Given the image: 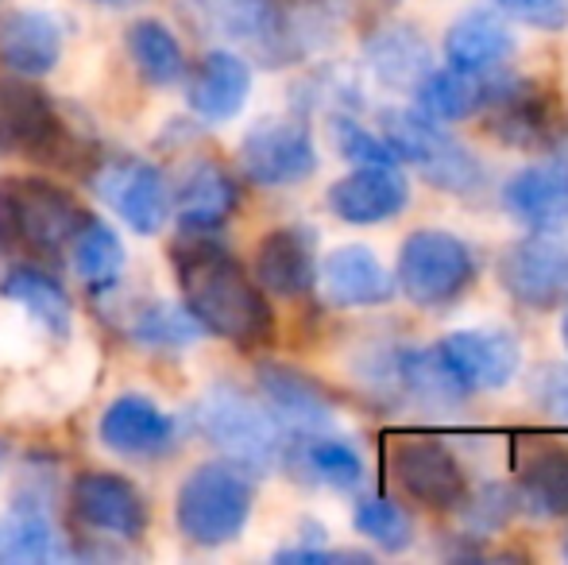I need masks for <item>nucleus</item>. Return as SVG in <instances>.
I'll return each mask as SVG.
<instances>
[{
    "label": "nucleus",
    "mask_w": 568,
    "mask_h": 565,
    "mask_svg": "<svg viewBox=\"0 0 568 565\" xmlns=\"http://www.w3.org/2000/svg\"><path fill=\"white\" fill-rule=\"evenodd\" d=\"M252 93V67L232 51H210L190 74L186 101L205 124H225L240 117Z\"/></svg>",
    "instance_id": "24"
},
{
    "label": "nucleus",
    "mask_w": 568,
    "mask_h": 565,
    "mask_svg": "<svg viewBox=\"0 0 568 565\" xmlns=\"http://www.w3.org/2000/svg\"><path fill=\"white\" fill-rule=\"evenodd\" d=\"M62 148H67V129L51 98L20 74L0 78V151L47 163L59 159Z\"/></svg>",
    "instance_id": "12"
},
{
    "label": "nucleus",
    "mask_w": 568,
    "mask_h": 565,
    "mask_svg": "<svg viewBox=\"0 0 568 565\" xmlns=\"http://www.w3.org/2000/svg\"><path fill=\"white\" fill-rule=\"evenodd\" d=\"M98 4H109V8H120V4H128V0H98Z\"/></svg>",
    "instance_id": "41"
},
{
    "label": "nucleus",
    "mask_w": 568,
    "mask_h": 565,
    "mask_svg": "<svg viewBox=\"0 0 568 565\" xmlns=\"http://www.w3.org/2000/svg\"><path fill=\"white\" fill-rule=\"evenodd\" d=\"M352 527L356 535H364L372 546L387 554H403L414 543V519L403 504H395L390 496H364L356 500L352 512Z\"/></svg>",
    "instance_id": "35"
},
{
    "label": "nucleus",
    "mask_w": 568,
    "mask_h": 565,
    "mask_svg": "<svg viewBox=\"0 0 568 565\" xmlns=\"http://www.w3.org/2000/svg\"><path fill=\"white\" fill-rule=\"evenodd\" d=\"M507 20L526 23L538 31H565L568 28V0H491Z\"/></svg>",
    "instance_id": "39"
},
{
    "label": "nucleus",
    "mask_w": 568,
    "mask_h": 565,
    "mask_svg": "<svg viewBox=\"0 0 568 565\" xmlns=\"http://www.w3.org/2000/svg\"><path fill=\"white\" fill-rule=\"evenodd\" d=\"M240 205V186L232 174L217 163H197L194 171L182 179L179 194H174V210L186 229H217L232 218Z\"/></svg>",
    "instance_id": "29"
},
{
    "label": "nucleus",
    "mask_w": 568,
    "mask_h": 565,
    "mask_svg": "<svg viewBox=\"0 0 568 565\" xmlns=\"http://www.w3.org/2000/svg\"><path fill=\"white\" fill-rule=\"evenodd\" d=\"M390 481L403 488L406 500H414L426 512H456L468 496V476L460 457L445 442L426 434H398L387 450Z\"/></svg>",
    "instance_id": "8"
},
{
    "label": "nucleus",
    "mask_w": 568,
    "mask_h": 565,
    "mask_svg": "<svg viewBox=\"0 0 568 565\" xmlns=\"http://www.w3.org/2000/svg\"><path fill=\"white\" fill-rule=\"evenodd\" d=\"M0 294L8 302H16L28 317H36L43 330H51L54 337L70 333V299L51 275L36 272V268H12L0 280Z\"/></svg>",
    "instance_id": "33"
},
{
    "label": "nucleus",
    "mask_w": 568,
    "mask_h": 565,
    "mask_svg": "<svg viewBox=\"0 0 568 565\" xmlns=\"http://www.w3.org/2000/svg\"><path fill=\"white\" fill-rule=\"evenodd\" d=\"M476 283V252L445 229H414L398 244L395 291L422 310H449Z\"/></svg>",
    "instance_id": "5"
},
{
    "label": "nucleus",
    "mask_w": 568,
    "mask_h": 565,
    "mask_svg": "<svg viewBox=\"0 0 568 565\" xmlns=\"http://www.w3.org/2000/svg\"><path fill=\"white\" fill-rule=\"evenodd\" d=\"M515 500L534 519H568V445L546 442L526 453L518 465Z\"/></svg>",
    "instance_id": "25"
},
{
    "label": "nucleus",
    "mask_w": 568,
    "mask_h": 565,
    "mask_svg": "<svg viewBox=\"0 0 568 565\" xmlns=\"http://www.w3.org/2000/svg\"><path fill=\"white\" fill-rule=\"evenodd\" d=\"M174 275L182 286V302L205 333L244 353L267 349L275 341V314L267 294L229 249L210 241L182 244L174 249Z\"/></svg>",
    "instance_id": "1"
},
{
    "label": "nucleus",
    "mask_w": 568,
    "mask_h": 565,
    "mask_svg": "<svg viewBox=\"0 0 568 565\" xmlns=\"http://www.w3.org/2000/svg\"><path fill=\"white\" fill-rule=\"evenodd\" d=\"M54 558V523L39 504H16L0 515V565H39Z\"/></svg>",
    "instance_id": "34"
},
{
    "label": "nucleus",
    "mask_w": 568,
    "mask_h": 565,
    "mask_svg": "<svg viewBox=\"0 0 568 565\" xmlns=\"http://www.w3.org/2000/svg\"><path fill=\"white\" fill-rule=\"evenodd\" d=\"M367 67L375 70L383 85L390 90H410L429 74V47L414 23L390 20L379 31L367 36Z\"/></svg>",
    "instance_id": "26"
},
{
    "label": "nucleus",
    "mask_w": 568,
    "mask_h": 565,
    "mask_svg": "<svg viewBox=\"0 0 568 565\" xmlns=\"http://www.w3.org/2000/svg\"><path fill=\"white\" fill-rule=\"evenodd\" d=\"M252 504L255 492L244 468H236L232 461H213L182 481L179 500H174V523H179L182 538L213 551V546H229L244 535Z\"/></svg>",
    "instance_id": "2"
},
{
    "label": "nucleus",
    "mask_w": 568,
    "mask_h": 565,
    "mask_svg": "<svg viewBox=\"0 0 568 565\" xmlns=\"http://www.w3.org/2000/svg\"><path fill=\"white\" fill-rule=\"evenodd\" d=\"M456 512L464 515L471 535H491V531L507 527V519L518 512V500H515V492H507L503 484H484L471 500L464 496Z\"/></svg>",
    "instance_id": "38"
},
{
    "label": "nucleus",
    "mask_w": 568,
    "mask_h": 565,
    "mask_svg": "<svg viewBox=\"0 0 568 565\" xmlns=\"http://www.w3.org/2000/svg\"><path fill=\"white\" fill-rule=\"evenodd\" d=\"M260 395L283 430L291 434H317L333 423V400L314 376L291 364H260Z\"/></svg>",
    "instance_id": "21"
},
{
    "label": "nucleus",
    "mask_w": 568,
    "mask_h": 565,
    "mask_svg": "<svg viewBox=\"0 0 568 565\" xmlns=\"http://www.w3.org/2000/svg\"><path fill=\"white\" fill-rule=\"evenodd\" d=\"M62 23L43 8H16L0 20V62L8 74L43 78L62 59Z\"/></svg>",
    "instance_id": "22"
},
{
    "label": "nucleus",
    "mask_w": 568,
    "mask_h": 565,
    "mask_svg": "<svg viewBox=\"0 0 568 565\" xmlns=\"http://www.w3.org/2000/svg\"><path fill=\"white\" fill-rule=\"evenodd\" d=\"M503 210L526 233L557 236L568 229V159L546 155L503 182Z\"/></svg>",
    "instance_id": "14"
},
{
    "label": "nucleus",
    "mask_w": 568,
    "mask_h": 565,
    "mask_svg": "<svg viewBox=\"0 0 568 565\" xmlns=\"http://www.w3.org/2000/svg\"><path fill=\"white\" fill-rule=\"evenodd\" d=\"M194 423L205 442L244 473H267L283 457V426L236 387H210L197 400Z\"/></svg>",
    "instance_id": "4"
},
{
    "label": "nucleus",
    "mask_w": 568,
    "mask_h": 565,
    "mask_svg": "<svg viewBox=\"0 0 568 565\" xmlns=\"http://www.w3.org/2000/svg\"><path fill=\"white\" fill-rule=\"evenodd\" d=\"M174 418L148 395H116L101 415V442L120 457H155L171 445Z\"/></svg>",
    "instance_id": "23"
},
{
    "label": "nucleus",
    "mask_w": 568,
    "mask_h": 565,
    "mask_svg": "<svg viewBox=\"0 0 568 565\" xmlns=\"http://www.w3.org/2000/svg\"><path fill=\"white\" fill-rule=\"evenodd\" d=\"M236 163L247 182L263 190L298 186L317 171V148L306 124L291 117L260 121L236 148Z\"/></svg>",
    "instance_id": "9"
},
{
    "label": "nucleus",
    "mask_w": 568,
    "mask_h": 565,
    "mask_svg": "<svg viewBox=\"0 0 568 565\" xmlns=\"http://www.w3.org/2000/svg\"><path fill=\"white\" fill-rule=\"evenodd\" d=\"M410 202V182L398 167H352L325 190V205L344 225H383L395 221Z\"/></svg>",
    "instance_id": "16"
},
{
    "label": "nucleus",
    "mask_w": 568,
    "mask_h": 565,
    "mask_svg": "<svg viewBox=\"0 0 568 565\" xmlns=\"http://www.w3.org/2000/svg\"><path fill=\"white\" fill-rule=\"evenodd\" d=\"M561 337H565V345H568V310H565V322H561Z\"/></svg>",
    "instance_id": "42"
},
{
    "label": "nucleus",
    "mask_w": 568,
    "mask_h": 565,
    "mask_svg": "<svg viewBox=\"0 0 568 565\" xmlns=\"http://www.w3.org/2000/svg\"><path fill=\"white\" fill-rule=\"evenodd\" d=\"M82 210L62 186L36 174H12L0 182V233L28 252H54L82 225Z\"/></svg>",
    "instance_id": "6"
},
{
    "label": "nucleus",
    "mask_w": 568,
    "mask_h": 565,
    "mask_svg": "<svg viewBox=\"0 0 568 565\" xmlns=\"http://www.w3.org/2000/svg\"><path fill=\"white\" fill-rule=\"evenodd\" d=\"M479 117H484L487 137L515 151H541L561 132L557 93L534 82V78H518L507 74V70L491 74V90H487Z\"/></svg>",
    "instance_id": "7"
},
{
    "label": "nucleus",
    "mask_w": 568,
    "mask_h": 565,
    "mask_svg": "<svg viewBox=\"0 0 568 565\" xmlns=\"http://www.w3.org/2000/svg\"><path fill=\"white\" fill-rule=\"evenodd\" d=\"M390 380H395V387L414 403V407L449 411L460 400H468V392L453 380V372L442 364V356H437L434 345L395 353V361H390Z\"/></svg>",
    "instance_id": "30"
},
{
    "label": "nucleus",
    "mask_w": 568,
    "mask_h": 565,
    "mask_svg": "<svg viewBox=\"0 0 568 565\" xmlns=\"http://www.w3.org/2000/svg\"><path fill=\"white\" fill-rule=\"evenodd\" d=\"M499 283L510 299L530 310L561 306L568 302V249L541 233L523 236L503 252Z\"/></svg>",
    "instance_id": "13"
},
{
    "label": "nucleus",
    "mask_w": 568,
    "mask_h": 565,
    "mask_svg": "<svg viewBox=\"0 0 568 565\" xmlns=\"http://www.w3.org/2000/svg\"><path fill=\"white\" fill-rule=\"evenodd\" d=\"M283 457L291 468H298L306 481L325 484V488L337 492H352L364 484V457L352 442L344 437H329V434H302L294 445H283Z\"/></svg>",
    "instance_id": "28"
},
{
    "label": "nucleus",
    "mask_w": 568,
    "mask_h": 565,
    "mask_svg": "<svg viewBox=\"0 0 568 565\" xmlns=\"http://www.w3.org/2000/svg\"><path fill=\"white\" fill-rule=\"evenodd\" d=\"M329 137H333L337 155L352 167H403L395 155V148H390L379 132L364 129V124L352 121V117H333Z\"/></svg>",
    "instance_id": "37"
},
{
    "label": "nucleus",
    "mask_w": 568,
    "mask_h": 565,
    "mask_svg": "<svg viewBox=\"0 0 568 565\" xmlns=\"http://www.w3.org/2000/svg\"><path fill=\"white\" fill-rule=\"evenodd\" d=\"M383 140L395 148L398 163H414L434 190L468 198L484 186V163L476 151L418 109H387L383 113Z\"/></svg>",
    "instance_id": "3"
},
{
    "label": "nucleus",
    "mask_w": 568,
    "mask_h": 565,
    "mask_svg": "<svg viewBox=\"0 0 568 565\" xmlns=\"http://www.w3.org/2000/svg\"><path fill=\"white\" fill-rule=\"evenodd\" d=\"M442 51H445V62L456 70L495 74V70H507V62L518 54V39L503 12L471 8V12L456 16L449 28H445Z\"/></svg>",
    "instance_id": "19"
},
{
    "label": "nucleus",
    "mask_w": 568,
    "mask_h": 565,
    "mask_svg": "<svg viewBox=\"0 0 568 565\" xmlns=\"http://www.w3.org/2000/svg\"><path fill=\"white\" fill-rule=\"evenodd\" d=\"M317 286L337 310H372L395 299V280L367 244H341L317 268Z\"/></svg>",
    "instance_id": "17"
},
{
    "label": "nucleus",
    "mask_w": 568,
    "mask_h": 565,
    "mask_svg": "<svg viewBox=\"0 0 568 565\" xmlns=\"http://www.w3.org/2000/svg\"><path fill=\"white\" fill-rule=\"evenodd\" d=\"M499 74V70H495ZM491 90V74H468V70H429L418 85H414V109L426 113L437 124H460L479 117Z\"/></svg>",
    "instance_id": "27"
},
{
    "label": "nucleus",
    "mask_w": 568,
    "mask_h": 565,
    "mask_svg": "<svg viewBox=\"0 0 568 565\" xmlns=\"http://www.w3.org/2000/svg\"><path fill=\"white\" fill-rule=\"evenodd\" d=\"M98 194L140 236L163 233L166 218H171V186H166L163 171L143 163V159L109 163L98 174Z\"/></svg>",
    "instance_id": "15"
},
{
    "label": "nucleus",
    "mask_w": 568,
    "mask_h": 565,
    "mask_svg": "<svg viewBox=\"0 0 568 565\" xmlns=\"http://www.w3.org/2000/svg\"><path fill=\"white\" fill-rule=\"evenodd\" d=\"M70 264L90 291H109L124 275V244L105 221H82L70 236Z\"/></svg>",
    "instance_id": "31"
},
{
    "label": "nucleus",
    "mask_w": 568,
    "mask_h": 565,
    "mask_svg": "<svg viewBox=\"0 0 568 565\" xmlns=\"http://www.w3.org/2000/svg\"><path fill=\"white\" fill-rule=\"evenodd\" d=\"M197 12L217 36L255 47L263 59H291L298 51L294 0H197Z\"/></svg>",
    "instance_id": "11"
},
{
    "label": "nucleus",
    "mask_w": 568,
    "mask_h": 565,
    "mask_svg": "<svg viewBox=\"0 0 568 565\" xmlns=\"http://www.w3.org/2000/svg\"><path fill=\"white\" fill-rule=\"evenodd\" d=\"M437 356L468 395L503 392L523 369V345L507 330H453L437 341Z\"/></svg>",
    "instance_id": "10"
},
{
    "label": "nucleus",
    "mask_w": 568,
    "mask_h": 565,
    "mask_svg": "<svg viewBox=\"0 0 568 565\" xmlns=\"http://www.w3.org/2000/svg\"><path fill=\"white\" fill-rule=\"evenodd\" d=\"M278 565H333V562H367V554H352V551H322V546H291V551L275 554Z\"/></svg>",
    "instance_id": "40"
},
{
    "label": "nucleus",
    "mask_w": 568,
    "mask_h": 565,
    "mask_svg": "<svg viewBox=\"0 0 568 565\" xmlns=\"http://www.w3.org/2000/svg\"><path fill=\"white\" fill-rule=\"evenodd\" d=\"M128 51H132L143 82L159 85V90H171L186 78V54L163 20H135L128 28Z\"/></svg>",
    "instance_id": "32"
},
{
    "label": "nucleus",
    "mask_w": 568,
    "mask_h": 565,
    "mask_svg": "<svg viewBox=\"0 0 568 565\" xmlns=\"http://www.w3.org/2000/svg\"><path fill=\"white\" fill-rule=\"evenodd\" d=\"M74 515L90 531L116 538H140L148 527V504L140 488L116 473H82L70 488Z\"/></svg>",
    "instance_id": "18"
},
{
    "label": "nucleus",
    "mask_w": 568,
    "mask_h": 565,
    "mask_svg": "<svg viewBox=\"0 0 568 565\" xmlns=\"http://www.w3.org/2000/svg\"><path fill=\"white\" fill-rule=\"evenodd\" d=\"M135 341H143L148 349H182L190 341L202 337V325L186 306H171V302H151L135 314L132 325Z\"/></svg>",
    "instance_id": "36"
},
{
    "label": "nucleus",
    "mask_w": 568,
    "mask_h": 565,
    "mask_svg": "<svg viewBox=\"0 0 568 565\" xmlns=\"http://www.w3.org/2000/svg\"><path fill=\"white\" fill-rule=\"evenodd\" d=\"M314 233L302 225L271 229L255 244V283L271 299H306L317 283Z\"/></svg>",
    "instance_id": "20"
},
{
    "label": "nucleus",
    "mask_w": 568,
    "mask_h": 565,
    "mask_svg": "<svg viewBox=\"0 0 568 565\" xmlns=\"http://www.w3.org/2000/svg\"><path fill=\"white\" fill-rule=\"evenodd\" d=\"M565 554H568V535H565Z\"/></svg>",
    "instance_id": "43"
}]
</instances>
